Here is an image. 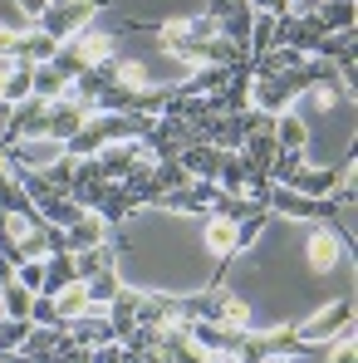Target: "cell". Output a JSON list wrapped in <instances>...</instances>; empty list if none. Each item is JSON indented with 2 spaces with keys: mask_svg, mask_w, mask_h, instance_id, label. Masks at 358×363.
I'll return each mask as SVG.
<instances>
[{
  "mask_svg": "<svg viewBox=\"0 0 358 363\" xmlns=\"http://www.w3.org/2000/svg\"><path fill=\"white\" fill-rule=\"evenodd\" d=\"M118 60V35L113 30H79L74 40H64L60 50H55V69L69 74V79H79L84 69H94V64H108Z\"/></svg>",
  "mask_w": 358,
  "mask_h": 363,
  "instance_id": "6da1fadb",
  "label": "cell"
},
{
  "mask_svg": "<svg viewBox=\"0 0 358 363\" xmlns=\"http://www.w3.org/2000/svg\"><path fill=\"white\" fill-rule=\"evenodd\" d=\"M104 5H108V0H50L45 15L35 20V30H45L55 45H64V40H74L79 30H89Z\"/></svg>",
  "mask_w": 358,
  "mask_h": 363,
  "instance_id": "7a4b0ae2",
  "label": "cell"
},
{
  "mask_svg": "<svg viewBox=\"0 0 358 363\" xmlns=\"http://www.w3.org/2000/svg\"><path fill=\"white\" fill-rule=\"evenodd\" d=\"M344 329H354V295H339V300H329L319 314H309L304 324H295V334L304 344H329V339H339Z\"/></svg>",
  "mask_w": 358,
  "mask_h": 363,
  "instance_id": "3957f363",
  "label": "cell"
},
{
  "mask_svg": "<svg viewBox=\"0 0 358 363\" xmlns=\"http://www.w3.org/2000/svg\"><path fill=\"white\" fill-rule=\"evenodd\" d=\"M60 157H64V143H55V138H15V143H0V162H15V167L45 172Z\"/></svg>",
  "mask_w": 358,
  "mask_h": 363,
  "instance_id": "277c9868",
  "label": "cell"
},
{
  "mask_svg": "<svg viewBox=\"0 0 358 363\" xmlns=\"http://www.w3.org/2000/svg\"><path fill=\"white\" fill-rule=\"evenodd\" d=\"M108 186H113V182L104 177L99 157H74V191H69V196H74L84 211H99L104 196H108Z\"/></svg>",
  "mask_w": 358,
  "mask_h": 363,
  "instance_id": "5b68a950",
  "label": "cell"
},
{
  "mask_svg": "<svg viewBox=\"0 0 358 363\" xmlns=\"http://www.w3.org/2000/svg\"><path fill=\"white\" fill-rule=\"evenodd\" d=\"M45 118H50V104L45 99H20V104H10V118H5V133H0V143H15V138H45Z\"/></svg>",
  "mask_w": 358,
  "mask_h": 363,
  "instance_id": "8992f818",
  "label": "cell"
},
{
  "mask_svg": "<svg viewBox=\"0 0 358 363\" xmlns=\"http://www.w3.org/2000/svg\"><path fill=\"white\" fill-rule=\"evenodd\" d=\"M354 157H358V152L349 147L344 167H299L285 186H290V191H299V196H329V191H334L344 177H354Z\"/></svg>",
  "mask_w": 358,
  "mask_h": 363,
  "instance_id": "52a82bcc",
  "label": "cell"
},
{
  "mask_svg": "<svg viewBox=\"0 0 358 363\" xmlns=\"http://www.w3.org/2000/svg\"><path fill=\"white\" fill-rule=\"evenodd\" d=\"M94 118V104H84V99H60V104H50V118H45V138H55V143H69L84 123Z\"/></svg>",
  "mask_w": 358,
  "mask_h": 363,
  "instance_id": "ba28073f",
  "label": "cell"
},
{
  "mask_svg": "<svg viewBox=\"0 0 358 363\" xmlns=\"http://www.w3.org/2000/svg\"><path fill=\"white\" fill-rule=\"evenodd\" d=\"M349 255V245L339 241L334 231H324V226H309V236H304V260H309V270L314 275H329V270H339V260Z\"/></svg>",
  "mask_w": 358,
  "mask_h": 363,
  "instance_id": "9c48e42d",
  "label": "cell"
},
{
  "mask_svg": "<svg viewBox=\"0 0 358 363\" xmlns=\"http://www.w3.org/2000/svg\"><path fill=\"white\" fill-rule=\"evenodd\" d=\"M275 40L290 45V50H299V55L309 60L314 45L324 40V25H319L314 15H280V20H275Z\"/></svg>",
  "mask_w": 358,
  "mask_h": 363,
  "instance_id": "30bf717a",
  "label": "cell"
},
{
  "mask_svg": "<svg viewBox=\"0 0 358 363\" xmlns=\"http://www.w3.org/2000/svg\"><path fill=\"white\" fill-rule=\"evenodd\" d=\"M64 334L79 344V349H99V344H118V334H113V324H108V314H99V309H89V314H79V319H69L64 324Z\"/></svg>",
  "mask_w": 358,
  "mask_h": 363,
  "instance_id": "8fae6325",
  "label": "cell"
},
{
  "mask_svg": "<svg viewBox=\"0 0 358 363\" xmlns=\"http://www.w3.org/2000/svg\"><path fill=\"white\" fill-rule=\"evenodd\" d=\"M177 162L186 167V177L191 182H216V167H221V147L216 143H191V147H181Z\"/></svg>",
  "mask_w": 358,
  "mask_h": 363,
  "instance_id": "7c38bea8",
  "label": "cell"
},
{
  "mask_svg": "<svg viewBox=\"0 0 358 363\" xmlns=\"http://www.w3.org/2000/svg\"><path fill=\"white\" fill-rule=\"evenodd\" d=\"M201 241L206 250L216 255V260H236V221H226V216H201Z\"/></svg>",
  "mask_w": 358,
  "mask_h": 363,
  "instance_id": "4fadbf2b",
  "label": "cell"
},
{
  "mask_svg": "<svg viewBox=\"0 0 358 363\" xmlns=\"http://www.w3.org/2000/svg\"><path fill=\"white\" fill-rule=\"evenodd\" d=\"M157 349L167 354V363H201V359H206V349L186 334V324H167V334H162Z\"/></svg>",
  "mask_w": 358,
  "mask_h": 363,
  "instance_id": "5bb4252c",
  "label": "cell"
},
{
  "mask_svg": "<svg viewBox=\"0 0 358 363\" xmlns=\"http://www.w3.org/2000/svg\"><path fill=\"white\" fill-rule=\"evenodd\" d=\"M55 50H60V45H55V40H50L45 30H20V35H15V55H10V60L50 64V60H55Z\"/></svg>",
  "mask_w": 358,
  "mask_h": 363,
  "instance_id": "9a60e30c",
  "label": "cell"
},
{
  "mask_svg": "<svg viewBox=\"0 0 358 363\" xmlns=\"http://www.w3.org/2000/svg\"><path fill=\"white\" fill-rule=\"evenodd\" d=\"M69 89H74V79H69V74H60L55 64H35V84H30V94H35V99L60 104V99H69Z\"/></svg>",
  "mask_w": 358,
  "mask_h": 363,
  "instance_id": "2e32d148",
  "label": "cell"
},
{
  "mask_svg": "<svg viewBox=\"0 0 358 363\" xmlns=\"http://www.w3.org/2000/svg\"><path fill=\"white\" fill-rule=\"evenodd\" d=\"M265 339V349L270 354H285V359H309V354H324L319 344H304L295 334V324H280V329H270V334H260Z\"/></svg>",
  "mask_w": 358,
  "mask_h": 363,
  "instance_id": "e0dca14e",
  "label": "cell"
},
{
  "mask_svg": "<svg viewBox=\"0 0 358 363\" xmlns=\"http://www.w3.org/2000/svg\"><path fill=\"white\" fill-rule=\"evenodd\" d=\"M74 255V270H79V280H94L99 270H113L118 265V250L104 241V245H84V250H69Z\"/></svg>",
  "mask_w": 358,
  "mask_h": 363,
  "instance_id": "ac0fdd59",
  "label": "cell"
},
{
  "mask_svg": "<svg viewBox=\"0 0 358 363\" xmlns=\"http://www.w3.org/2000/svg\"><path fill=\"white\" fill-rule=\"evenodd\" d=\"M133 211H138V196H133L123 182H113V186H108V196H104V206H99V216L108 221V231H118Z\"/></svg>",
  "mask_w": 358,
  "mask_h": 363,
  "instance_id": "d6986e66",
  "label": "cell"
},
{
  "mask_svg": "<svg viewBox=\"0 0 358 363\" xmlns=\"http://www.w3.org/2000/svg\"><path fill=\"white\" fill-rule=\"evenodd\" d=\"M108 241V221L99 211H84L74 226H69V250H84V245H104Z\"/></svg>",
  "mask_w": 358,
  "mask_h": 363,
  "instance_id": "ffe728a7",
  "label": "cell"
},
{
  "mask_svg": "<svg viewBox=\"0 0 358 363\" xmlns=\"http://www.w3.org/2000/svg\"><path fill=\"white\" fill-rule=\"evenodd\" d=\"M104 89H113V60H108V64H94V69H84V74L74 79V89H69V94H74V99H84V104H94Z\"/></svg>",
  "mask_w": 358,
  "mask_h": 363,
  "instance_id": "44dd1931",
  "label": "cell"
},
{
  "mask_svg": "<svg viewBox=\"0 0 358 363\" xmlns=\"http://www.w3.org/2000/svg\"><path fill=\"white\" fill-rule=\"evenodd\" d=\"M0 211H10V216H40L35 211V201L25 196V186L10 177V167L0 162Z\"/></svg>",
  "mask_w": 358,
  "mask_h": 363,
  "instance_id": "7402d4cb",
  "label": "cell"
},
{
  "mask_svg": "<svg viewBox=\"0 0 358 363\" xmlns=\"http://www.w3.org/2000/svg\"><path fill=\"white\" fill-rule=\"evenodd\" d=\"M270 138H275V147H309V128H304V118H299L295 108L275 113V128H270Z\"/></svg>",
  "mask_w": 358,
  "mask_h": 363,
  "instance_id": "603a6c76",
  "label": "cell"
},
{
  "mask_svg": "<svg viewBox=\"0 0 358 363\" xmlns=\"http://www.w3.org/2000/svg\"><path fill=\"white\" fill-rule=\"evenodd\" d=\"M314 20L324 25V35H339V30H354L358 10H354V0H324V5L314 10Z\"/></svg>",
  "mask_w": 358,
  "mask_h": 363,
  "instance_id": "cb8c5ba5",
  "label": "cell"
},
{
  "mask_svg": "<svg viewBox=\"0 0 358 363\" xmlns=\"http://www.w3.org/2000/svg\"><path fill=\"white\" fill-rule=\"evenodd\" d=\"M79 314H89V285H84V280L64 285L60 295H55V319H60V324L79 319Z\"/></svg>",
  "mask_w": 358,
  "mask_h": 363,
  "instance_id": "d4e9b609",
  "label": "cell"
},
{
  "mask_svg": "<svg viewBox=\"0 0 358 363\" xmlns=\"http://www.w3.org/2000/svg\"><path fill=\"white\" fill-rule=\"evenodd\" d=\"M250 20H255V10H250V5H240V10H231L226 20H216L221 40H231L240 55H245V45H250ZM245 60H250V55H245Z\"/></svg>",
  "mask_w": 358,
  "mask_h": 363,
  "instance_id": "484cf974",
  "label": "cell"
},
{
  "mask_svg": "<svg viewBox=\"0 0 358 363\" xmlns=\"http://www.w3.org/2000/svg\"><path fill=\"white\" fill-rule=\"evenodd\" d=\"M108 324H113V334H133V324H138V290H118L113 300H108Z\"/></svg>",
  "mask_w": 358,
  "mask_h": 363,
  "instance_id": "4316f807",
  "label": "cell"
},
{
  "mask_svg": "<svg viewBox=\"0 0 358 363\" xmlns=\"http://www.w3.org/2000/svg\"><path fill=\"white\" fill-rule=\"evenodd\" d=\"M89 285V309H99V314H108V300L123 290V280H118V265L113 270H99L94 280H84Z\"/></svg>",
  "mask_w": 358,
  "mask_h": 363,
  "instance_id": "83f0119b",
  "label": "cell"
},
{
  "mask_svg": "<svg viewBox=\"0 0 358 363\" xmlns=\"http://www.w3.org/2000/svg\"><path fill=\"white\" fill-rule=\"evenodd\" d=\"M280 40H275V15H260L255 10V20H250V45H245V55L250 60H260L265 50H275Z\"/></svg>",
  "mask_w": 358,
  "mask_h": 363,
  "instance_id": "f1b7e54d",
  "label": "cell"
},
{
  "mask_svg": "<svg viewBox=\"0 0 358 363\" xmlns=\"http://www.w3.org/2000/svg\"><path fill=\"white\" fill-rule=\"evenodd\" d=\"M216 186L226 196H245V167H240L236 152H221V167H216Z\"/></svg>",
  "mask_w": 358,
  "mask_h": 363,
  "instance_id": "f546056e",
  "label": "cell"
},
{
  "mask_svg": "<svg viewBox=\"0 0 358 363\" xmlns=\"http://www.w3.org/2000/svg\"><path fill=\"white\" fill-rule=\"evenodd\" d=\"M299 167H304V147H275V157H270V182L285 186Z\"/></svg>",
  "mask_w": 358,
  "mask_h": 363,
  "instance_id": "4dcf8cb0",
  "label": "cell"
},
{
  "mask_svg": "<svg viewBox=\"0 0 358 363\" xmlns=\"http://www.w3.org/2000/svg\"><path fill=\"white\" fill-rule=\"evenodd\" d=\"M113 84H118V89H147V84H152L147 60H113Z\"/></svg>",
  "mask_w": 358,
  "mask_h": 363,
  "instance_id": "1f68e13d",
  "label": "cell"
},
{
  "mask_svg": "<svg viewBox=\"0 0 358 363\" xmlns=\"http://www.w3.org/2000/svg\"><path fill=\"white\" fill-rule=\"evenodd\" d=\"M30 304H35V295L20 285V280H10V285H0V309L10 314V319H30Z\"/></svg>",
  "mask_w": 358,
  "mask_h": 363,
  "instance_id": "d6a6232c",
  "label": "cell"
},
{
  "mask_svg": "<svg viewBox=\"0 0 358 363\" xmlns=\"http://www.w3.org/2000/svg\"><path fill=\"white\" fill-rule=\"evenodd\" d=\"M344 55H354V30L324 35V40L314 45V55H309V60H324V64H334V60H344Z\"/></svg>",
  "mask_w": 358,
  "mask_h": 363,
  "instance_id": "836d02e7",
  "label": "cell"
},
{
  "mask_svg": "<svg viewBox=\"0 0 358 363\" xmlns=\"http://www.w3.org/2000/svg\"><path fill=\"white\" fill-rule=\"evenodd\" d=\"M250 300H240V295H231V290H221V324L226 329H250Z\"/></svg>",
  "mask_w": 358,
  "mask_h": 363,
  "instance_id": "e575fe53",
  "label": "cell"
},
{
  "mask_svg": "<svg viewBox=\"0 0 358 363\" xmlns=\"http://www.w3.org/2000/svg\"><path fill=\"white\" fill-rule=\"evenodd\" d=\"M30 319H10V314H0V354H15L25 339H30Z\"/></svg>",
  "mask_w": 358,
  "mask_h": 363,
  "instance_id": "d590c367",
  "label": "cell"
},
{
  "mask_svg": "<svg viewBox=\"0 0 358 363\" xmlns=\"http://www.w3.org/2000/svg\"><path fill=\"white\" fill-rule=\"evenodd\" d=\"M30 84H35V64L15 60V74H10V89H5V108H10V104H20V99H30Z\"/></svg>",
  "mask_w": 358,
  "mask_h": 363,
  "instance_id": "8d00e7d4",
  "label": "cell"
},
{
  "mask_svg": "<svg viewBox=\"0 0 358 363\" xmlns=\"http://www.w3.org/2000/svg\"><path fill=\"white\" fill-rule=\"evenodd\" d=\"M324 363H358V344H354V329H344L339 339L324 344Z\"/></svg>",
  "mask_w": 358,
  "mask_h": 363,
  "instance_id": "74e56055",
  "label": "cell"
},
{
  "mask_svg": "<svg viewBox=\"0 0 358 363\" xmlns=\"http://www.w3.org/2000/svg\"><path fill=\"white\" fill-rule=\"evenodd\" d=\"M15 280H20L30 295H40V290H45V260H20V265H15Z\"/></svg>",
  "mask_w": 358,
  "mask_h": 363,
  "instance_id": "f35d334b",
  "label": "cell"
},
{
  "mask_svg": "<svg viewBox=\"0 0 358 363\" xmlns=\"http://www.w3.org/2000/svg\"><path fill=\"white\" fill-rule=\"evenodd\" d=\"M30 324H60V319H55V295H35V304H30Z\"/></svg>",
  "mask_w": 358,
  "mask_h": 363,
  "instance_id": "ab89813d",
  "label": "cell"
},
{
  "mask_svg": "<svg viewBox=\"0 0 358 363\" xmlns=\"http://www.w3.org/2000/svg\"><path fill=\"white\" fill-rule=\"evenodd\" d=\"M89 363H123V344H99V349H89Z\"/></svg>",
  "mask_w": 358,
  "mask_h": 363,
  "instance_id": "60d3db41",
  "label": "cell"
},
{
  "mask_svg": "<svg viewBox=\"0 0 358 363\" xmlns=\"http://www.w3.org/2000/svg\"><path fill=\"white\" fill-rule=\"evenodd\" d=\"M240 5H245V0H206V15H211V20H226V15L240 10Z\"/></svg>",
  "mask_w": 358,
  "mask_h": 363,
  "instance_id": "b9f144b4",
  "label": "cell"
},
{
  "mask_svg": "<svg viewBox=\"0 0 358 363\" xmlns=\"http://www.w3.org/2000/svg\"><path fill=\"white\" fill-rule=\"evenodd\" d=\"M245 5H250V10H260V15H275V20L285 15V0H245Z\"/></svg>",
  "mask_w": 358,
  "mask_h": 363,
  "instance_id": "7bdbcfd3",
  "label": "cell"
},
{
  "mask_svg": "<svg viewBox=\"0 0 358 363\" xmlns=\"http://www.w3.org/2000/svg\"><path fill=\"white\" fill-rule=\"evenodd\" d=\"M15 35H20V25L10 30V25H0V60H10L15 55Z\"/></svg>",
  "mask_w": 358,
  "mask_h": 363,
  "instance_id": "ee69618b",
  "label": "cell"
},
{
  "mask_svg": "<svg viewBox=\"0 0 358 363\" xmlns=\"http://www.w3.org/2000/svg\"><path fill=\"white\" fill-rule=\"evenodd\" d=\"M324 0H285V15H314Z\"/></svg>",
  "mask_w": 358,
  "mask_h": 363,
  "instance_id": "f6af8a7d",
  "label": "cell"
},
{
  "mask_svg": "<svg viewBox=\"0 0 358 363\" xmlns=\"http://www.w3.org/2000/svg\"><path fill=\"white\" fill-rule=\"evenodd\" d=\"M15 5H20V10H25V20H40V15H45V5H50V0H15Z\"/></svg>",
  "mask_w": 358,
  "mask_h": 363,
  "instance_id": "bcb514c9",
  "label": "cell"
},
{
  "mask_svg": "<svg viewBox=\"0 0 358 363\" xmlns=\"http://www.w3.org/2000/svg\"><path fill=\"white\" fill-rule=\"evenodd\" d=\"M10 74H15V60H0V108H5V89H10Z\"/></svg>",
  "mask_w": 358,
  "mask_h": 363,
  "instance_id": "7dc6e473",
  "label": "cell"
},
{
  "mask_svg": "<svg viewBox=\"0 0 358 363\" xmlns=\"http://www.w3.org/2000/svg\"><path fill=\"white\" fill-rule=\"evenodd\" d=\"M10 280H15V260H5V255H0V285H10Z\"/></svg>",
  "mask_w": 358,
  "mask_h": 363,
  "instance_id": "c3c4849f",
  "label": "cell"
},
{
  "mask_svg": "<svg viewBox=\"0 0 358 363\" xmlns=\"http://www.w3.org/2000/svg\"><path fill=\"white\" fill-rule=\"evenodd\" d=\"M0 363H40V359H30L25 349H15V354H0Z\"/></svg>",
  "mask_w": 358,
  "mask_h": 363,
  "instance_id": "681fc988",
  "label": "cell"
},
{
  "mask_svg": "<svg viewBox=\"0 0 358 363\" xmlns=\"http://www.w3.org/2000/svg\"><path fill=\"white\" fill-rule=\"evenodd\" d=\"M265 363H299V359H285V354H270Z\"/></svg>",
  "mask_w": 358,
  "mask_h": 363,
  "instance_id": "f907efd6",
  "label": "cell"
}]
</instances>
